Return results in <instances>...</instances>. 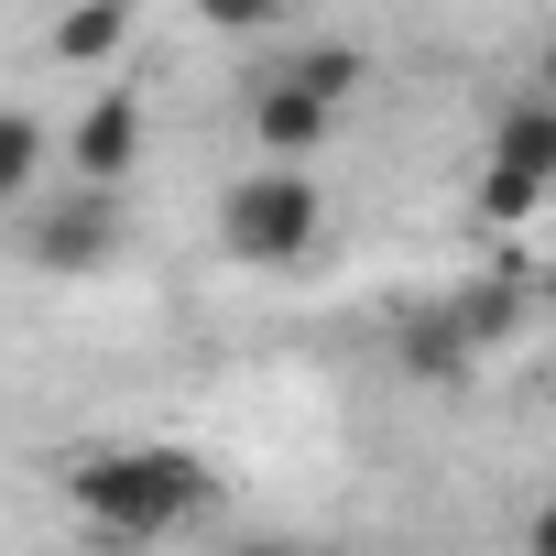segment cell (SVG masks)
<instances>
[{
  "mask_svg": "<svg viewBox=\"0 0 556 556\" xmlns=\"http://www.w3.org/2000/svg\"><path fill=\"white\" fill-rule=\"evenodd\" d=\"M66 502H77V523L99 534V545H164L186 513H207V458L197 447H164V437H142V447H88L77 469H66Z\"/></svg>",
  "mask_w": 556,
  "mask_h": 556,
  "instance_id": "1",
  "label": "cell"
},
{
  "mask_svg": "<svg viewBox=\"0 0 556 556\" xmlns=\"http://www.w3.org/2000/svg\"><path fill=\"white\" fill-rule=\"evenodd\" d=\"M317 229H328V197H317L306 164H251V175L218 197V251L251 262V273H295V262L317 251Z\"/></svg>",
  "mask_w": 556,
  "mask_h": 556,
  "instance_id": "2",
  "label": "cell"
},
{
  "mask_svg": "<svg viewBox=\"0 0 556 556\" xmlns=\"http://www.w3.org/2000/svg\"><path fill=\"white\" fill-rule=\"evenodd\" d=\"M121 251V197L110 186H77L55 207H23V262L34 273H99Z\"/></svg>",
  "mask_w": 556,
  "mask_h": 556,
  "instance_id": "3",
  "label": "cell"
},
{
  "mask_svg": "<svg viewBox=\"0 0 556 556\" xmlns=\"http://www.w3.org/2000/svg\"><path fill=\"white\" fill-rule=\"evenodd\" d=\"M66 164H77V186H110L121 197V175L142 164V99L131 88H99L77 110V131H66Z\"/></svg>",
  "mask_w": 556,
  "mask_h": 556,
  "instance_id": "4",
  "label": "cell"
},
{
  "mask_svg": "<svg viewBox=\"0 0 556 556\" xmlns=\"http://www.w3.org/2000/svg\"><path fill=\"white\" fill-rule=\"evenodd\" d=\"M328 121H339L328 99H306V88H285V77H273V88L251 99V153H262V164H306V153L328 142Z\"/></svg>",
  "mask_w": 556,
  "mask_h": 556,
  "instance_id": "5",
  "label": "cell"
},
{
  "mask_svg": "<svg viewBox=\"0 0 556 556\" xmlns=\"http://www.w3.org/2000/svg\"><path fill=\"white\" fill-rule=\"evenodd\" d=\"M491 175L556 186V110H545V99H513V110H502V131H491Z\"/></svg>",
  "mask_w": 556,
  "mask_h": 556,
  "instance_id": "6",
  "label": "cell"
},
{
  "mask_svg": "<svg viewBox=\"0 0 556 556\" xmlns=\"http://www.w3.org/2000/svg\"><path fill=\"white\" fill-rule=\"evenodd\" d=\"M131 45V0H66V12H55V55L66 66H110Z\"/></svg>",
  "mask_w": 556,
  "mask_h": 556,
  "instance_id": "7",
  "label": "cell"
},
{
  "mask_svg": "<svg viewBox=\"0 0 556 556\" xmlns=\"http://www.w3.org/2000/svg\"><path fill=\"white\" fill-rule=\"evenodd\" d=\"M45 121L34 110H0V218H12V207H34V175H45Z\"/></svg>",
  "mask_w": 556,
  "mask_h": 556,
  "instance_id": "8",
  "label": "cell"
},
{
  "mask_svg": "<svg viewBox=\"0 0 556 556\" xmlns=\"http://www.w3.org/2000/svg\"><path fill=\"white\" fill-rule=\"evenodd\" d=\"M285 88H306V99H328V110H339V99L361 88V45H339V34L295 45V55H285Z\"/></svg>",
  "mask_w": 556,
  "mask_h": 556,
  "instance_id": "9",
  "label": "cell"
},
{
  "mask_svg": "<svg viewBox=\"0 0 556 556\" xmlns=\"http://www.w3.org/2000/svg\"><path fill=\"white\" fill-rule=\"evenodd\" d=\"M545 197H556V186H523V175H480V218H491V229H523Z\"/></svg>",
  "mask_w": 556,
  "mask_h": 556,
  "instance_id": "10",
  "label": "cell"
},
{
  "mask_svg": "<svg viewBox=\"0 0 556 556\" xmlns=\"http://www.w3.org/2000/svg\"><path fill=\"white\" fill-rule=\"evenodd\" d=\"M197 23H207V34H273V23H285V0H197Z\"/></svg>",
  "mask_w": 556,
  "mask_h": 556,
  "instance_id": "11",
  "label": "cell"
},
{
  "mask_svg": "<svg viewBox=\"0 0 556 556\" xmlns=\"http://www.w3.org/2000/svg\"><path fill=\"white\" fill-rule=\"evenodd\" d=\"M240 556H295V545H240Z\"/></svg>",
  "mask_w": 556,
  "mask_h": 556,
  "instance_id": "12",
  "label": "cell"
},
{
  "mask_svg": "<svg viewBox=\"0 0 556 556\" xmlns=\"http://www.w3.org/2000/svg\"><path fill=\"white\" fill-rule=\"evenodd\" d=\"M55 12H66V0H55Z\"/></svg>",
  "mask_w": 556,
  "mask_h": 556,
  "instance_id": "13",
  "label": "cell"
}]
</instances>
